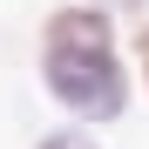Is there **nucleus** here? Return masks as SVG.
I'll return each instance as SVG.
<instances>
[{
  "mask_svg": "<svg viewBox=\"0 0 149 149\" xmlns=\"http://www.w3.org/2000/svg\"><path fill=\"white\" fill-rule=\"evenodd\" d=\"M41 81L47 95L81 122H115L129 109V74L115 54V14L95 0H68L41 27Z\"/></svg>",
  "mask_w": 149,
  "mask_h": 149,
  "instance_id": "1",
  "label": "nucleus"
},
{
  "mask_svg": "<svg viewBox=\"0 0 149 149\" xmlns=\"http://www.w3.org/2000/svg\"><path fill=\"white\" fill-rule=\"evenodd\" d=\"M34 149H102V142H95L88 129H54V136H41Z\"/></svg>",
  "mask_w": 149,
  "mask_h": 149,
  "instance_id": "2",
  "label": "nucleus"
},
{
  "mask_svg": "<svg viewBox=\"0 0 149 149\" xmlns=\"http://www.w3.org/2000/svg\"><path fill=\"white\" fill-rule=\"evenodd\" d=\"M136 74H142V88H149V20L136 27Z\"/></svg>",
  "mask_w": 149,
  "mask_h": 149,
  "instance_id": "3",
  "label": "nucleus"
}]
</instances>
